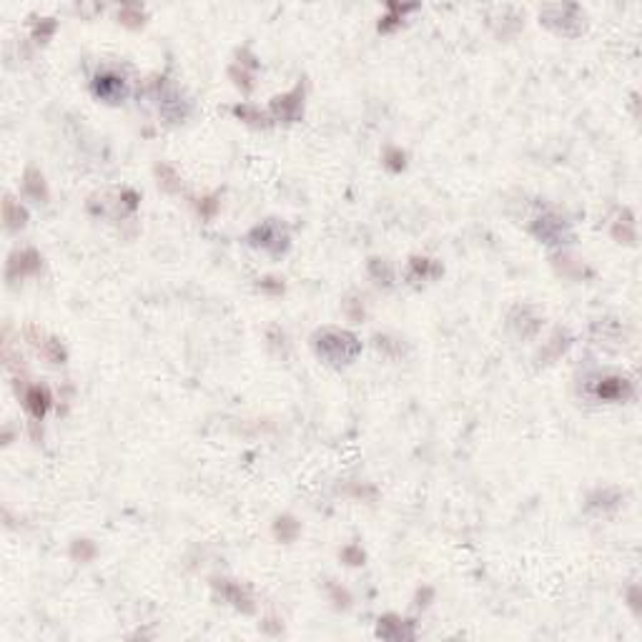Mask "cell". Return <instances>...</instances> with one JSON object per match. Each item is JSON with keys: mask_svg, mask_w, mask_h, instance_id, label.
I'll return each mask as SVG.
<instances>
[{"mask_svg": "<svg viewBox=\"0 0 642 642\" xmlns=\"http://www.w3.org/2000/svg\"><path fill=\"white\" fill-rule=\"evenodd\" d=\"M316 349L324 359L334 364H349L359 352V344L352 334L339 329H326L316 334Z\"/></svg>", "mask_w": 642, "mask_h": 642, "instance_id": "cell-1", "label": "cell"}, {"mask_svg": "<svg viewBox=\"0 0 642 642\" xmlns=\"http://www.w3.org/2000/svg\"><path fill=\"white\" fill-rule=\"evenodd\" d=\"M93 91L98 98L110 101V103H118V101L126 96V83H123V78L113 76V73H103V76L96 78Z\"/></svg>", "mask_w": 642, "mask_h": 642, "instance_id": "cell-2", "label": "cell"}, {"mask_svg": "<svg viewBox=\"0 0 642 642\" xmlns=\"http://www.w3.org/2000/svg\"><path fill=\"white\" fill-rule=\"evenodd\" d=\"M630 394V382L620 377H609V379H600L597 384V396L600 399H625Z\"/></svg>", "mask_w": 642, "mask_h": 642, "instance_id": "cell-3", "label": "cell"}, {"mask_svg": "<svg viewBox=\"0 0 642 642\" xmlns=\"http://www.w3.org/2000/svg\"><path fill=\"white\" fill-rule=\"evenodd\" d=\"M251 239H258V241H253L256 246L274 248V251H279V248H281V241H286V236L281 234L279 229H276L274 224L256 226V229L251 231Z\"/></svg>", "mask_w": 642, "mask_h": 642, "instance_id": "cell-4", "label": "cell"}, {"mask_svg": "<svg viewBox=\"0 0 642 642\" xmlns=\"http://www.w3.org/2000/svg\"><path fill=\"white\" fill-rule=\"evenodd\" d=\"M274 108L279 110L284 118H297L302 113V88H297L294 93L274 98Z\"/></svg>", "mask_w": 642, "mask_h": 642, "instance_id": "cell-5", "label": "cell"}, {"mask_svg": "<svg viewBox=\"0 0 642 642\" xmlns=\"http://www.w3.org/2000/svg\"><path fill=\"white\" fill-rule=\"evenodd\" d=\"M25 399H28V406H30V412H33L35 417H43L45 409H48V391L35 386V389L28 391Z\"/></svg>", "mask_w": 642, "mask_h": 642, "instance_id": "cell-6", "label": "cell"}, {"mask_svg": "<svg viewBox=\"0 0 642 642\" xmlns=\"http://www.w3.org/2000/svg\"><path fill=\"white\" fill-rule=\"evenodd\" d=\"M344 557L349 560V565H362V562H364V552H362V549H357V547L344 549Z\"/></svg>", "mask_w": 642, "mask_h": 642, "instance_id": "cell-7", "label": "cell"}]
</instances>
